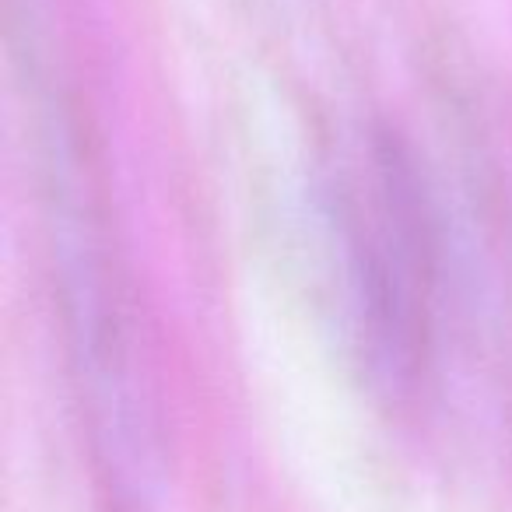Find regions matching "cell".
Returning <instances> with one entry per match:
<instances>
[{"label": "cell", "mask_w": 512, "mask_h": 512, "mask_svg": "<svg viewBox=\"0 0 512 512\" xmlns=\"http://www.w3.org/2000/svg\"><path fill=\"white\" fill-rule=\"evenodd\" d=\"M64 285L74 369L102 484L116 509L144 512L165 481L162 407L127 288L88 218L64 235Z\"/></svg>", "instance_id": "obj_1"}, {"label": "cell", "mask_w": 512, "mask_h": 512, "mask_svg": "<svg viewBox=\"0 0 512 512\" xmlns=\"http://www.w3.org/2000/svg\"><path fill=\"white\" fill-rule=\"evenodd\" d=\"M376 204L355 239V281L365 351L376 376L393 390L418 379L428 351L435 235L428 197L411 151L397 134L376 137Z\"/></svg>", "instance_id": "obj_2"}]
</instances>
